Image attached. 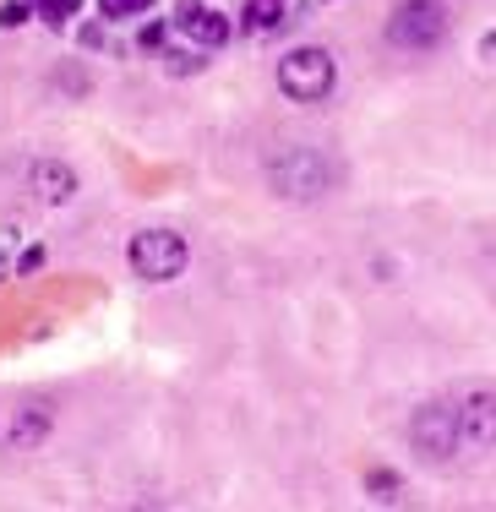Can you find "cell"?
Masks as SVG:
<instances>
[{"label":"cell","instance_id":"cell-1","mask_svg":"<svg viewBox=\"0 0 496 512\" xmlns=\"http://www.w3.org/2000/svg\"><path fill=\"white\" fill-rule=\"evenodd\" d=\"M268 180H273L278 197L311 202V197H322V191L333 186V164H328L317 148H284V153L268 164Z\"/></svg>","mask_w":496,"mask_h":512},{"label":"cell","instance_id":"cell-2","mask_svg":"<svg viewBox=\"0 0 496 512\" xmlns=\"http://www.w3.org/2000/svg\"><path fill=\"white\" fill-rule=\"evenodd\" d=\"M126 262H131V273H137L142 284H169V278L186 273L191 251H186V240H180L175 229H142V235H131Z\"/></svg>","mask_w":496,"mask_h":512},{"label":"cell","instance_id":"cell-3","mask_svg":"<svg viewBox=\"0 0 496 512\" xmlns=\"http://www.w3.org/2000/svg\"><path fill=\"white\" fill-rule=\"evenodd\" d=\"M333 55L317 50V44H300V50H289L278 60V88L289 93L295 104H322L333 93Z\"/></svg>","mask_w":496,"mask_h":512},{"label":"cell","instance_id":"cell-4","mask_svg":"<svg viewBox=\"0 0 496 512\" xmlns=\"http://www.w3.org/2000/svg\"><path fill=\"white\" fill-rule=\"evenodd\" d=\"M409 442H415L426 458L464 453V425H458V404H453V398H431V404H420L415 420H409Z\"/></svg>","mask_w":496,"mask_h":512},{"label":"cell","instance_id":"cell-5","mask_svg":"<svg viewBox=\"0 0 496 512\" xmlns=\"http://www.w3.org/2000/svg\"><path fill=\"white\" fill-rule=\"evenodd\" d=\"M387 39L398 50H437L447 39V6L442 0H404L387 22Z\"/></svg>","mask_w":496,"mask_h":512},{"label":"cell","instance_id":"cell-6","mask_svg":"<svg viewBox=\"0 0 496 512\" xmlns=\"http://www.w3.org/2000/svg\"><path fill=\"white\" fill-rule=\"evenodd\" d=\"M175 28L186 33L191 44H202V50H219V44L229 39V17H219V11H213V6H202V0H180Z\"/></svg>","mask_w":496,"mask_h":512},{"label":"cell","instance_id":"cell-7","mask_svg":"<svg viewBox=\"0 0 496 512\" xmlns=\"http://www.w3.org/2000/svg\"><path fill=\"white\" fill-rule=\"evenodd\" d=\"M458 425H464V447H496V398L469 393L458 404Z\"/></svg>","mask_w":496,"mask_h":512},{"label":"cell","instance_id":"cell-8","mask_svg":"<svg viewBox=\"0 0 496 512\" xmlns=\"http://www.w3.org/2000/svg\"><path fill=\"white\" fill-rule=\"evenodd\" d=\"M33 186H39L44 202H66L77 191V175L66 164H33Z\"/></svg>","mask_w":496,"mask_h":512},{"label":"cell","instance_id":"cell-9","mask_svg":"<svg viewBox=\"0 0 496 512\" xmlns=\"http://www.w3.org/2000/svg\"><path fill=\"white\" fill-rule=\"evenodd\" d=\"M77 6H82V0H33V11H39L44 22H55V28L77 17Z\"/></svg>","mask_w":496,"mask_h":512},{"label":"cell","instance_id":"cell-10","mask_svg":"<svg viewBox=\"0 0 496 512\" xmlns=\"http://www.w3.org/2000/svg\"><path fill=\"white\" fill-rule=\"evenodd\" d=\"M148 6H153V0H99L104 17H142Z\"/></svg>","mask_w":496,"mask_h":512},{"label":"cell","instance_id":"cell-11","mask_svg":"<svg viewBox=\"0 0 496 512\" xmlns=\"http://www.w3.org/2000/svg\"><path fill=\"white\" fill-rule=\"evenodd\" d=\"M22 22H28V6H22V0H6V6H0V28H22Z\"/></svg>","mask_w":496,"mask_h":512}]
</instances>
